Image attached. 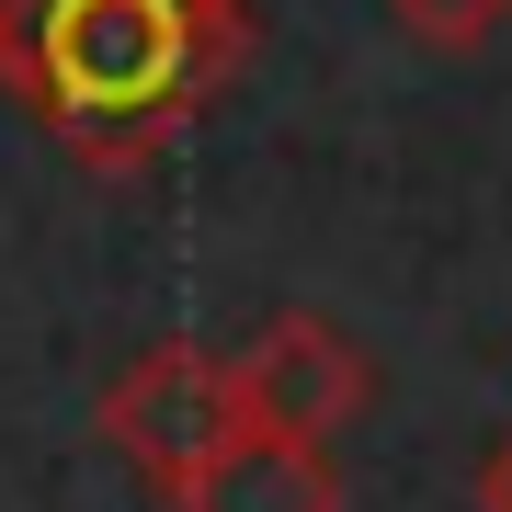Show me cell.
Wrapping results in <instances>:
<instances>
[{
  "mask_svg": "<svg viewBox=\"0 0 512 512\" xmlns=\"http://www.w3.org/2000/svg\"><path fill=\"white\" fill-rule=\"evenodd\" d=\"M251 0H0V92L80 171H148L239 80Z\"/></svg>",
  "mask_w": 512,
  "mask_h": 512,
  "instance_id": "1",
  "label": "cell"
},
{
  "mask_svg": "<svg viewBox=\"0 0 512 512\" xmlns=\"http://www.w3.org/2000/svg\"><path fill=\"white\" fill-rule=\"evenodd\" d=\"M239 433H251V410H239V365L205 353V342H148L137 365L103 387V444H114L160 501H183Z\"/></svg>",
  "mask_w": 512,
  "mask_h": 512,
  "instance_id": "2",
  "label": "cell"
},
{
  "mask_svg": "<svg viewBox=\"0 0 512 512\" xmlns=\"http://www.w3.org/2000/svg\"><path fill=\"white\" fill-rule=\"evenodd\" d=\"M228 365H239V410H251V433H285V444H330L353 410L376 399L365 342H353L342 319H319V308H274Z\"/></svg>",
  "mask_w": 512,
  "mask_h": 512,
  "instance_id": "3",
  "label": "cell"
},
{
  "mask_svg": "<svg viewBox=\"0 0 512 512\" xmlns=\"http://www.w3.org/2000/svg\"><path fill=\"white\" fill-rule=\"evenodd\" d=\"M171 512H342V467L319 444H285V433H239L217 467L194 478Z\"/></svg>",
  "mask_w": 512,
  "mask_h": 512,
  "instance_id": "4",
  "label": "cell"
},
{
  "mask_svg": "<svg viewBox=\"0 0 512 512\" xmlns=\"http://www.w3.org/2000/svg\"><path fill=\"white\" fill-rule=\"evenodd\" d=\"M387 12L410 23L421 46H444V57H467V46H490L501 23H512V0H387Z\"/></svg>",
  "mask_w": 512,
  "mask_h": 512,
  "instance_id": "5",
  "label": "cell"
},
{
  "mask_svg": "<svg viewBox=\"0 0 512 512\" xmlns=\"http://www.w3.org/2000/svg\"><path fill=\"white\" fill-rule=\"evenodd\" d=\"M478 501H490V512H512V444L490 456V478H478Z\"/></svg>",
  "mask_w": 512,
  "mask_h": 512,
  "instance_id": "6",
  "label": "cell"
}]
</instances>
